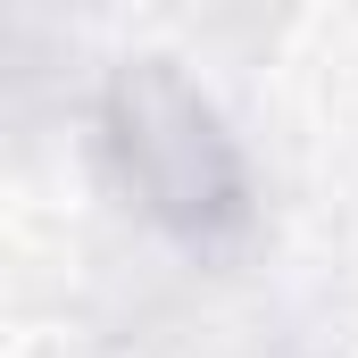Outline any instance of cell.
<instances>
[{
  "label": "cell",
  "mask_w": 358,
  "mask_h": 358,
  "mask_svg": "<svg viewBox=\"0 0 358 358\" xmlns=\"http://www.w3.org/2000/svg\"><path fill=\"white\" fill-rule=\"evenodd\" d=\"M100 125L117 150V176L142 200L159 234L183 250H217L250 225V167L208 92L167 59H125L100 92Z\"/></svg>",
  "instance_id": "obj_1"
}]
</instances>
